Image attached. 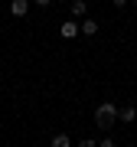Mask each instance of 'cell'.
Here are the masks:
<instances>
[{"instance_id": "cell-6", "label": "cell", "mask_w": 137, "mask_h": 147, "mask_svg": "<svg viewBox=\"0 0 137 147\" xmlns=\"http://www.w3.org/2000/svg\"><path fill=\"white\" fill-rule=\"evenodd\" d=\"M59 33H62L65 39H75V36H79V23H72V20H65L62 26H59Z\"/></svg>"}, {"instance_id": "cell-11", "label": "cell", "mask_w": 137, "mask_h": 147, "mask_svg": "<svg viewBox=\"0 0 137 147\" xmlns=\"http://www.w3.org/2000/svg\"><path fill=\"white\" fill-rule=\"evenodd\" d=\"M33 3H36V7H49L52 0H33Z\"/></svg>"}, {"instance_id": "cell-5", "label": "cell", "mask_w": 137, "mask_h": 147, "mask_svg": "<svg viewBox=\"0 0 137 147\" xmlns=\"http://www.w3.org/2000/svg\"><path fill=\"white\" fill-rule=\"evenodd\" d=\"M79 33H82V36H95V33H98V23H95V20H88V16H85V20L79 23Z\"/></svg>"}, {"instance_id": "cell-7", "label": "cell", "mask_w": 137, "mask_h": 147, "mask_svg": "<svg viewBox=\"0 0 137 147\" xmlns=\"http://www.w3.org/2000/svg\"><path fill=\"white\" fill-rule=\"evenodd\" d=\"M52 147H72L68 134H56V137H52Z\"/></svg>"}, {"instance_id": "cell-2", "label": "cell", "mask_w": 137, "mask_h": 147, "mask_svg": "<svg viewBox=\"0 0 137 147\" xmlns=\"http://www.w3.org/2000/svg\"><path fill=\"white\" fill-rule=\"evenodd\" d=\"M134 118H137V108L134 105H121V108H118V121H121V124H134Z\"/></svg>"}, {"instance_id": "cell-1", "label": "cell", "mask_w": 137, "mask_h": 147, "mask_svg": "<svg viewBox=\"0 0 137 147\" xmlns=\"http://www.w3.org/2000/svg\"><path fill=\"white\" fill-rule=\"evenodd\" d=\"M118 121V105L114 101H101V105L95 108V124L101 127V131H111Z\"/></svg>"}, {"instance_id": "cell-12", "label": "cell", "mask_w": 137, "mask_h": 147, "mask_svg": "<svg viewBox=\"0 0 137 147\" xmlns=\"http://www.w3.org/2000/svg\"><path fill=\"white\" fill-rule=\"evenodd\" d=\"M131 3H134V10H137V0H131Z\"/></svg>"}, {"instance_id": "cell-10", "label": "cell", "mask_w": 137, "mask_h": 147, "mask_svg": "<svg viewBox=\"0 0 137 147\" xmlns=\"http://www.w3.org/2000/svg\"><path fill=\"white\" fill-rule=\"evenodd\" d=\"M111 3H114V7H118V10H124V7H127V3H131V0H111Z\"/></svg>"}, {"instance_id": "cell-9", "label": "cell", "mask_w": 137, "mask_h": 147, "mask_svg": "<svg viewBox=\"0 0 137 147\" xmlns=\"http://www.w3.org/2000/svg\"><path fill=\"white\" fill-rule=\"evenodd\" d=\"M79 147H95V141H91V137H82V141H79Z\"/></svg>"}, {"instance_id": "cell-3", "label": "cell", "mask_w": 137, "mask_h": 147, "mask_svg": "<svg viewBox=\"0 0 137 147\" xmlns=\"http://www.w3.org/2000/svg\"><path fill=\"white\" fill-rule=\"evenodd\" d=\"M10 13L16 20H23V16L30 13V0H10Z\"/></svg>"}, {"instance_id": "cell-4", "label": "cell", "mask_w": 137, "mask_h": 147, "mask_svg": "<svg viewBox=\"0 0 137 147\" xmlns=\"http://www.w3.org/2000/svg\"><path fill=\"white\" fill-rule=\"evenodd\" d=\"M68 13L79 16V20H85V13H88V3H85V0H72V3H68Z\"/></svg>"}, {"instance_id": "cell-8", "label": "cell", "mask_w": 137, "mask_h": 147, "mask_svg": "<svg viewBox=\"0 0 137 147\" xmlns=\"http://www.w3.org/2000/svg\"><path fill=\"white\" fill-rule=\"evenodd\" d=\"M98 147H118V144L111 141V137H101V141H98Z\"/></svg>"}]
</instances>
